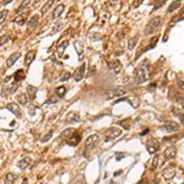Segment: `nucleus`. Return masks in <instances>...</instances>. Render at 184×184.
<instances>
[{
    "instance_id": "f257e3e1",
    "label": "nucleus",
    "mask_w": 184,
    "mask_h": 184,
    "mask_svg": "<svg viewBox=\"0 0 184 184\" xmlns=\"http://www.w3.org/2000/svg\"><path fill=\"white\" fill-rule=\"evenodd\" d=\"M146 68H147V62H142L139 66L135 69V82L137 85L142 84V82H145L146 80Z\"/></svg>"
},
{
    "instance_id": "f03ea898",
    "label": "nucleus",
    "mask_w": 184,
    "mask_h": 184,
    "mask_svg": "<svg viewBox=\"0 0 184 184\" xmlns=\"http://www.w3.org/2000/svg\"><path fill=\"white\" fill-rule=\"evenodd\" d=\"M161 24H162V21H161V17L160 16L152 17L149 21V24H147L146 28H145V34H152V33H155V31H157L161 27Z\"/></svg>"
},
{
    "instance_id": "7ed1b4c3",
    "label": "nucleus",
    "mask_w": 184,
    "mask_h": 184,
    "mask_svg": "<svg viewBox=\"0 0 184 184\" xmlns=\"http://www.w3.org/2000/svg\"><path fill=\"white\" fill-rule=\"evenodd\" d=\"M126 92H128V90L125 89V87H114V89L107 91L106 97H107L108 99H112L114 97H122V96L126 95Z\"/></svg>"
},
{
    "instance_id": "20e7f679",
    "label": "nucleus",
    "mask_w": 184,
    "mask_h": 184,
    "mask_svg": "<svg viewBox=\"0 0 184 184\" xmlns=\"http://www.w3.org/2000/svg\"><path fill=\"white\" fill-rule=\"evenodd\" d=\"M120 135H122V129H119L117 126H112L104 133V141H107V142L112 141V140H114L116 137L120 136Z\"/></svg>"
},
{
    "instance_id": "39448f33",
    "label": "nucleus",
    "mask_w": 184,
    "mask_h": 184,
    "mask_svg": "<svg viewBox=\"0 0 184 184\" xmlns=\"http://www.w3.org/2000/svg\"><path fill=\"white\" fill-rule=\"evenodd\" d=\"M146 147H147L149 154L154 155V154H156L160 150V141L157 139H155V137H152V139H149V140H147V142H146Z\"/></svg>"
},
{
    "instance_id": "423d86ee",
    "label": "nucleus",
    "mask_w": 184,
    "mask_h": 184,
    "mask_svg": "<svg viewBox=\"0 0 184 184\" xmlns=\"http://www.w3.org/2000/svg\"><path fill=\"white\" fill-rule=\"evenodd\" d=\"M162 129L167 133H177L181 129V124L177 122H173V120H167V122H164Z\"/></svg>"
},
{
    "instance_id": "0eeeda50",
    "label": "nucleus",
    "mask_w": 184,
    "mask_h": 184,
    "mask_svg": "<svg viewBox=\"0 0 184 184\" xmlns=\"http://www.w3.org/2000/svg\"><path fill=\"white\" fill-rule=\"evenodd\" d=\"M174 176H176V166H174V164L167 166V167H166L162 171V177L166 179V181L172 179Z\"/></svg>"
},
{
    "instance_id": "6e6552de",
    "label": "nucleus",
    "mask_w": 184,
    "mask_h": 184,
    "mask_svg": "<svg viewBox=\"0 0 184 184\" xmlns=\"http://www.w3.org/2000/svg\"><path fill=\"white\" fill-rule=\"evenodd\" d=\"M85 69H86V64L82 63L81 65L75 70V72H74V80H75L76 82H80L82 80V77H84V75H85Z\"/></svg>"
},
{
    "instance_id": "1a4fd4ad",
    "label": "nucleus",
    "mask_w": 184,
    "mask_h": 184,
    "mask_svg": "<svg viewBox=\"0 0 184 184\" xmlns=\"http://www.w3.org/2000/svg\"><path fill=\"white\" fill-rule=\"evenodd\" d=\"M97 141H98V135H97V134H92V135H90V136L86 139L85 147H87L89 150L93 149V147L96 146V144H97Z\"/></svg>"
},
{
    "instance_id": "9d476101",
    "label": "nucleus",
    "mask_w": 184,
    "mask_h": 184,
    "mask_svg": "<svg viewBox=\"0 0 184 184\" xmlns=\"http://www.w3.org/2000/svg\"><path fill=\"white\" fill-rule=\"evenodd\" d=\"M80 120V114L75 112V110H72V112H69L66 114V117H65V122L68 124H71V123H76V122H79Z\"/></svg>"
},
{
    "instance_id": "9b49d317",
    "label": "nucleus",
    "mask_w": 184,
    "mask_h": 184,
    "mask_svg": "<svg viewBox=\"0 0 184 184\" xmlns=\"http://www.w3.org/2000/svg\"><path fill=\"white\" fill-rule=\"evenodd\" d=\"M80 141H81V135L79 134V133H74L70 137H68L66 144L70 145V146H76V145L80 144Z\"/></svg>"
},
{
    "instance_id": "f8f14e48",
    "label": "nucleus",
    "mask_w": 184,
    "mask_h": 184,
    "mask_svg": "<svg viewBox=\"0 0 184 184\" xmlns=\"http://www.w3.org/2000/svg\"><path fill=\"white\" fill-rule=\"evenodd\" d=\"M176 155H177V149L174 146H169L164 150L163 157H164V160H172L176 157Z\"/></svg>"
},
{
    "instance_id": "ddd939ff",
    "label": "nucleus",
    "mask_w": 184,
    "mask_h": 184,
    "mask_svg": "<svg viewBox=\"0 0 184 184\" xmlns=\"http://www.w3.org/2000/svg\"><path fill=\"white\" fill-rule=\"evenodd\" d=\"M6 108H7L9 110H10L11 113H14V114H15V116H17L18 118L21 117V108H20V106H18L17 103H15V102L9 103Z\"/></svg>"
},
{
    "instance_id": "4468645a",
    "label": "nucleus",
    "mask_w": 184,
    "mask_h": 184,
    "mask_svg": "<svg viewBox=\"0 0 184 184\" xmlns=\"http://www.w3.org/2000/svg\"><path fill=\"white\" fill-rule=\"evenodd\" d=\"M34 58H36V50H33V49L28 50V52H27V54H26V57H25V65L28 68L31 64L33 63Z\"/></svg>"
},
{
    "instance_id": "2eb2a0df",
    "label": "nucleus",
    "mask_w": 184,
    "mask_h": 184,
    "mask_svg": "<svg viewBox=\"0 0 184 184\" xmlns=\"http://www.w3.org/2000/svg\"><path fill=\"white\" fill-rule=\"evenodd\" d=\"M123 101H126V102H129L131 104V107H134V108H136V107H139V98L137 97H123V98H120V99H117L116 101V103H118V102H123Z\"/></svg>"
},
{
    "instance_id": "dca6fc26",
    "label": "nucleus",
    "mask_w": 184,
    "mask_h": 184,
    "mask_svg": "<svg viewBox=\"0 0 184 184\" xmlns=\"http://www.w3.org/2000/svg\"><path fill=\"white\" fill-rule=\"evenodd\" d=\"M20 55H21V53L20 52H15V53H12L10 57L7 58V60H6V66L7 68H11L14 64H15L16 62H17V59L20 58Z\"/></svg>"
},
{
    "instance_id": "f3484780",
    "label": "nucleus",
    "mask_w": 184,
    "mask_h": 184,
    "mask_svg": "<svg viewBox=\"0 0 184 184\" xmlns=\"http://www.w3.org/2000/svg\"><path fill=\"white\" fill-rule=\"evenodd\" d=\"M108 66H109L110 70H112L113 72H116V74H118L119 71L122 70V63L119 62V60H113V62H110V63L108 64Z\"/></svg>"
},
{
    "instance_id": "a211bd4d",
    "label": "nucleus",
    "mask_w": 184,
    "mask_h": 184,
    "mask_svg": "<svg viewBox=\"0 0 184 184\" xmlns=\"http://www.w3.org/2000/svg\"><path fill=\"white\" fill-rule=\"evenodd\" d=\"M64 9H65V5L64 4H59V5H57V7L54 9V11H53V15H52V17L54 18H58L59 16L63 14V11H64Z\"/></svg>"
},
{
    "instance_id": "6ab92c4d",
    "label": "nucleus",
    "mask_w": 184,
    "mask_h": 184,
    "mask_svg": "<svg viewBox=\"0 0 184 184\" xmlns=\"http://www.w3.org/2000/svg\"><path fill=\"white\" fill-rule=\"evenodd\" d=\"M123 82H124V85H125V87H128V89H133V87H134V85L136 84L135 79H133L131 76H125V77L123 79Z\"/></svg>"
},
{
    "instance_id": "aec40b11",
    "label": "nucleus",
    "mask_w": 184,
    "mask_h": 184,
    "mask_svg": "<svg viewBox=\"0 0 184 184\" xmlns=\"http://www.w3.org/2000/svg\"><path fill=\"white\" fill-rule=\"evenodd\" d=\"M38 20H39V16L38 15H33L31 17V20L28 21V24H27V26H28L30 30H33L34 27H37V25H38Z\"/></svg>"
},
{
    "instance_id": "412c9836",
    "label": "nucleus",
    "mask_w": 184,
    "mask_h": 184,
    "mask_svg": "<svg viewBox=\"0 0 184 184\" xmlns=\"http://www.w3.org/2000/svg\"><path fill=\"white\" fill-rule=\"evenodd\" d=\"M30 162H31V160L28 157H25V158H22V160H20L17 162V167L21 168V169H25V168H27L30 166Z\"/></svg>"
},
{
    "instance_id": "4be33fe9",
    "label": "nucleus",
    "mask_w": 184,
    "mask_h": 184,
    "mask_svg": "<svg viewBox=\"0 0 184 184\" xmlns=\"http://www.w3.org/2000/svg\"><path fill=\"white\" fill-rule=\"evenodd\" d=\"M14 22H16L17 25H20V26H22V25H25V22H26V14H18V15L14 18Z\"/></svg>"
},
{
    "instance_id": "5701e85b",
    "label": "nucleus",
    "mask_w": 184,
    "mask_h": 184,
    "mask_svg": "<svg viewBox=\"0 0 184 184\" xmlns=\"http://www.w3.org/2000/svg\"><path fill=\"white\" fill-rule=\"evenodd\" d=\"M169 99H172V101H176V102H178V101H181V99H184L182 97V95L181 93H178V92H176L174 90H171L169 91Z\"/></svg>"
},
{
    "instance_id": "b1692460",
    "label": "nucleus",
    "mask_w": 184,
    "mask_h": 184,
    "mask_svg": "<svg viewBox=\"0 0 184 184\" xmlns=\"http://www.w3.org/2000/svg\"><path fill=\"white\" fill-rule=\"evenodd\" d=\"M27 95H28L30 99H34L36 95H37V87L32 86V85H28L27 86Z\"/></svg>"
},
{
    "instance_id": "393cba45",
    "label": "nucleus",
    "mask_w": 184,
    "mask_h": 184,
    "mask_svg": "<svg viewBox=\"0 0 184 184\" xmlns=\"http://www.w3.org/2000/svg\"><path fill=\"white\" fill-rule=\"evenodd\" d=\"M25 76H26V74L24 70H17L15 72V75H14V77H15V82H20L22 80H25Z\"/></svg>"
},
{
    "instance_id": "a878e982",
    "label": "nucleus",
    "mask_w": 184,
    "mask_h": 184,
    "mask_svg": "<svg viewBox=\"0 0 184 184\" xmlns=\"http://www.w3.org/2000/svg\"><path fill=\"white\" fill-rule=\"evenodd\" d=\"M65 93H66V87L65 86H59V87L55 89V95H57L58 97L63 98L64 96H65Z\"/></svg>"
},
{
    "instance_id": "bb28decb",
    "label": "nucleus",
    "mask_w": 184,
    "mask_h": 184,
    "mask_svg": "<svg viewBox=\"0 0 184 184\" xmlns=\"http://www.w3.org/2000/svg\"><path fill=\"white\" fill-rule=\"evenodd\" d=\"M16 181V176L14 173H7L5 176V184H14Z\"/></svg>"
},
{
    "instance_id": "cd10ccee",
    "label": "nucleus",
    "mask_w": 184,
    "mask_h": 184,
    "mask_svg": "<svg viewBox=\"0 0 184 184\" xmlns=\"http://www.w3.org/2000/svg\"><path fill=\"white\" fill-rule=\"evenodd\" d=\"M16 99H17V102L20 104H24V106L27 104V95L26 93H18Z\"/></svg>"
},
{
    "instance_id": "c85d7f7f",
    "label": "nucleus",
    "mask_w": 184,
    "mask_h": 184,
    "mask_svg": "<svg viewBox=\"0 0 184 184\" xmlns=\"http://www.w3.org/2000/svg\"><path fill=\"white\" fill-rule=\"evenodd\" d=\"M68 44H69V42H68V41H64V42H63L62 44H59V45H58V47H57L58 55H63L64 50H65V48L68 47Z\"/></svg>"
},
{
    "instance_id": "c756f323",
    "label": "nucleus",
    "mask_w": 184,
    "mask_h": 184,
    "mask_svg": "<svg viewBox=\"0 0 184 184\" xmlns=\"http://www.w3.org/2000/svg\"><path fill=\"white\" fill-rule=\"evenodd\" d=\"M53 5V0H49L48 3H45L44 5H43V7H42V10H41V15L42 16H44L45 14H47V11L49 10V7Z\"/></svg>"
},
{
    "instance_id": "7c9ffc66",
    "label": "nucleus",
    "mask_w": 184,
    "mask_h": 184,
    "mask_svg": "<svg viewBox=\"0 0 184 184\" xmlns=\"http://www.w3.org/2000/svg\"><path fill=\"white\" fill-rule=\"evenodd\" d=\"M119 125H122L125 130H129L130 129V126H131V122H130V119H125V120H120L119 122Z\"/></svg>"
},
{
    "instance_id": "2f4dec72",
    "label": "nucleus",
    "mask_w": 184,
    "mask_h": 184,
    "mask_svg": "<svg viewBox=\"0 0 184 184\" xmlns=\"http://www.w3.org/2000/svg\"><path fill=\"white\" fill-rule=\"evenodd\" d=\"M181 6V1H173L171 5L168 6V10H167V12H173L174 10H177V9Z\"/></svg>"
},
{
    "instance_id": "473e14b6",
    "label": "nucleus",
    "mask_w": 184,
    "mask_h": 184,
    "mask_svg": "<svg viewBox=\"0 0 184 184\" xmlns=\"http://www.w3.org/2000/svg\"><path fill=\"white\" fill-rule=\"evenodd\" d=\"M30 4H31V1H28V0H25V1H22V4L20 6H18V9H17V12L18 14H22V11L25 10V9H27V6H30Z\"/></svg>"
},
{
    "instance_id": "72a5a7b5",
    "label": "nucleus",
    "mask_w": 184,
    "mask_h": 184,
    "mask_svg": "<svg viewBox=\"0 0 184 184\" xmlns=\"http://www.w3.org/2000/svg\"><path fill=\"white\" fill-rule=\"evenodd\" d=\"M136 42H137V36H136V37H133V38L129 39V42H128V49H129V50L134 49Z\"/></svg>"
},
{
    "instance_id": "f704fd0d",
    "label": "nucleus",
    "mask_w": 184,
    "mask_h": 184,
    "mask_svg": "<svg viewBox=\"0 0 184 184\" xmlns=\"http://www.w3.org/2000/svg\"><path fill=\"white\" fill-rule=\"evenodd\" d=\"M71 77V74L69 72V71H63L62 72V75H60V77H59V81H66V80H69Z\"/></svg>"
},
{
    "instance_id": "c9c22d12",
    "label": "nucleus",
    "mask_w": 184,
    "mask_h": 184,
    "mask_svg": "<svg viewBox=\"0 0 184 184\" xmlns=\"http://www.w3.org/2000/svg\"><path fill=\"white\" fill-rule=\"evenodd\" d=\"M160 156L158 155H156L155 156V158L152 160V163H151V169H156L158 167V164H160Z\"/></svg>"
},
{
    "instance_id": "e433bc0d",
    "label": "nucleus",
    "mask_w": 184,
    "mask_h": 184,
    "mask_svg": "<svg viewBox=\"0 0 184 184\" xmlns=\"http://www.w3.org/2000/svg\"><path fill=\"white\" fill-rule=\"evenodd\" d=\"M7 14H9L7 10H1V11H0V25L5 21V18L7 17Z\"/></svg>"
},
{
    "instance_id": "4c0bfd02",
    "label": "nucleus",
    "mask_w": 184,
    "mask_h": 184,
    "mask_svg": "<svg viewBox=\"0 0 184 184\" xmlns=\"http://www.w3.org/2000/svg\"><path fill=\"white\" fill-rule=\"evenodd\" d=\"M10 93H11V92H10V87H7V86H4L3 87V91H1V96H3V97H7V96H10Z\"/></svg>"
},
{
    "instance_id": "58836bf2",
    "label": "nucleus",
    "mask_w": 184,
    "mask_h": 184,
    "mask_svg": "<svg viewBox=\"0 0 184 184\" xmlns=\"http://www.w3.org/2000/svg\"><path fill=\"white\" fill-rule=\"evenodd\" d=\"M52 135H53V130H49L47 134H45V135L42 137V142H47V141H49L50 137H52Z\"/></svg>"
},
{
    "instance_id": "ea45409f",
    "label": "nucleus",
    "mask_w": 184,
    "mask_h": 184,
    "mask_svg": "<svg viewBox=\"0 0 184 184\" xmlns=\"http://www.w3.org/2000/svg\"><path fill=\"white\" fill-rule=\"evenodd\" d=\"M58 102V96H52V97H49L47 99V102H45V104H52V103H57Z\"/></svg>"
},
{
    "instance_id": "a19ab883",
    "label": "nucleus",
    "mask_w": 184,
    "mask_h": 184,
    "mask_svg": "<svg viewBox=\"0 0 184 184\" xmlns=\"http://www.w3.org/2000/svg\"><path fill=\"white\" fill-rule=\"evenodd\" d=\"M9 36H6V34H4V36H1L0 37V47H1L3 44H5V43H7L9 42Z\"/></svg>"
},
{
    "instance_id": "79ce46f5",
    "label": "nucleus",
    "mask_w": 184,
    "mask_h": 184,
    "mask_svg": "<svg viewBox=\"0 0 184 184\" xmlns=\"http://www.w3.org/2000/svg\"><path fill=\"white\" fill-rule=\"evenodd\" d=\"M18 89V82H14V84L10 86V92L11 93H14V92H16Z\"/></svg>"
},
{
    "instance_id": "37998d69",
    "label": "nucleus",
    "mask_w": 184,
    "mask_h": 184,
    "mask_svg": "<svg viewBox=\"0 0 184 184\" xmlns=\"http://www.w3.org/2000/svg\"><path fill=\"white\" fill-rule=\"evenodd\" d=\"M62 27H63V25L62 24H55L54 25V27H53V32L52 33H55V32H59L62 30Z\"/></svg>"
},
{
    "instance_id": "c03bdc74",
    "label": "nucleus",
    "mask_w": 184,
    "mask_h": 184,
    "mask_svg": "<svg viewBox=\"0 0 184 184\" xmlns=\"http://www.w3.org/2000/svg\"><path fill=\"white\" fill-rule=\"evenodd\" d=\"M28 113L31 114V116H34L36 114V107L34 106H32V104L28 106Z\"/></svg>"
},
{
    "instance_id": "a18cd8bd",
    "label": "nucleus",
    "mask_w": 184,
    "mask_h": 184,
    "mask_svg": "<svg viewBox=\"0 0 184 184\" xmlns=\"http://www.w3.org/2000/svg\"><path fill=\"white\" fill-rule=\"evenodd\" d=\"M172 113L174 114V116H177L178 118H179V117H181L182 114H183V112H181V110H179V109H177V108H173V109H172Z\"/></svg>"
},
{
    "instance_id": "49530a36",
    "label": "nucleus",
    "mask_w": 184,
    "mask_h": 184,
    "mask_svg": "<svg viewBox=\"0 0 184 184\" xmlns=\"http://www.w3.org/2000/svg\"><path fill=\"white\" fill-rule=\"evenodd\" d=\"M96 72V66H91L90 68V71H89V74H87V77H90V76H92V75H93V74Z\"/></svg>"
},
{
    "instance_id": "de8ad7c7",
    "label": "nucleus",
    "mask_w": 184,
    "mask_h": 184,
    "mask_svg": "<svg viewBox=\"0 0 184 184\" xmlns=\"http://www.w3.org/2000/svg\"><path fill=\"white\" fill-rule=\"evenodd\" d=\"M178 86L182 91H184V80H178Z\"/></svg>"
},
{
    "instance_id": "09e8293b",
    "label": "nucleus",
    "mask_w": 184,
    "mask_h": 184,
    "mask_svg": "<svg viewBox=\"0 0 184 184\" xmlns=\"http://www.w3.org/2000/svg\"><path fill=\"white\" fill-rule=\"evenodd\" d=\"M124 156H125L124 154H118V155L116 156V158H117V161H120V160H122V157H124Z\"/></svg>"
},
{
    "instance_id": "8fccbe9b",
    "label": "nucleus",
    "mask_w": 184,
    "mask_h": 184,
    "mask_svg": "<svg viewBox=\"0 0 184 184\" xmlns=\"http://www.w3.org/2000/svg\"><path fill=\"white\" fill-rule=\"evenodd\" d=\"M179 119H181V123L183 124V125H184V113L182 114V116L181 117H179Z\"/></svg>"
},
{
    "instance_id": "3c124183",
    "label": "nucleus",
    "mask_w": 184,
    "mask_h": 184,
    "mask_svg": "<svg viewBox=\"0 0 184 184\" xmlns=\"http://www.w3.org/2000/svg\"><path fill=\"white\" fill-rule=\"evenodd\" d=\"M11 1H12V0H4L3 4H4V5H7V4H10Z\"/></svg>"
},
{
    "instance_id": "603ef678",
    "label": "nucleus",
    "mask_w": 184,
    "mask_h": 184,
    "mask_svg": "<svg viewBox=\"0 0 184 184\" xmlns=\"http://www.w3.org/2000/svg\"><path fill=\"white\" fill-rule=\"evenodd\" d=\"M141 3H142V1H141V0H139V1H137L136 4H134V5H133V6H134V7H137V6H139V5H140V4H141Z\"/></svg>"
},
{
    "instance_id": "864d4df0",
    "label": "nucleus",
    "mask_w": 184,
    "mask_h": 184,
    "mask_svg": "<svg viewBox=\"0 0 184 184\" xmlns=\"http://www.w3.org/2000/svg\"><path fill=\"white\" fill-rule=\"evenodd\" d=\"M160 183V179H156V181H152L151 182V184H158Z\"/></svg>"
},
{
    "instance_id": "5fc2aeb1",
    "label": "nucleus",
    "mask_w": 184,
    "mask_h": 184,
    "mask_svg": "<svg viewBox=\"0 0 184 184\" xmlns=\"http://www.w3.org/2000/svg\"><path fill=\"white\" fill-rule=\"evenodd\" d=\"M147 133H149V130H144L141 133V135H145V134H147Z\"/></svg>"
},
{
    "instance_id": "6e6d98bb",
    "label": "nucleus",
    "mask_w": 184,
    "mask_h": 184,
    "mask_svg": "<svg viewBox=\"0 0 184 184\" xmlns=\"http://www.w3.org/2000/svg\"><path fill=\"white\" fill-rule=\"evenodd\" d=\"M122 173V171H119V172H116V173H114V177H116V176H119V174H120Z\"/></svg>"
},
{
    "instance_id": "4d7b16f0",
    "label": "nucleus",
    "mask_w": 184,
    "mask_h": 184,
    "mask_svg": "<svg viewBox=\"0 0 184 184\" xmlns=\"http://www.w3.org/2000/svg\"><path fill=\"white\" fill-rule=\"evenodd\" d=\"M10 79H11V76H7V77H6V79H5V80H4V81H6V82H7V81H9V80H10Z\"/></svg>"
},
{
    "instance_id": "13d9d810",
    "label": "nucleus",
    "mask_w": 184,
    "mask_h": 184,
    "mask_svg": "<svg viewBox=\"0 0 184 184\" xmlns=\"http://www.w3.org/2000/svg\"><path fill=\"white\" fill-rule=\"evenodd\" d=\"M182 107H183V110H184V99L182 101Z\"/></svg>"
},
{
    "instance_id": "bf43d9fd",
    "label": "nucleus",
    "mask_w": 184,
    "mask_h": 184,
    "mask_svg": "<svg viewBox=\"0 0 184 184\" xmlns=\"http://www.w3.org/2000/svg\"><path fill=\"white\" fill-rule=\"evenodd\" d=\"M1 82H3V80H1V77H0V85H1Z\"/></svg>"
}]
</instances>
